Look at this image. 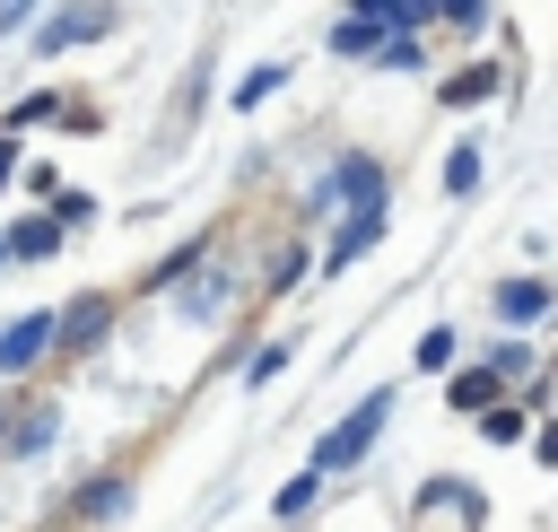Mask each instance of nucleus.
I'll return each instance as SVG.
<instances>
[{
  "mask_svg": "<svg viewBox=\"0 0 558 532\" xmlns=\"http://www.w3.org/2000/svg\"><path fill=\"white\" fill-rule=\"evenodd\" d=\"M0 244H9V262H52V253H61V227H52V218H26V227H9Z\"/></svg>",
  "mask_w": 558,
  "mask_h": 532,
  "instance_id": "nucleus-8",
  "label": "nucleus"
},
{
  "mask_svg": "<svg viewBox=\"0 0 558 532\" xmlns=\"http://www.w3.org/2000/svg\"><path fill=\"white\" fill-rule=\"evenodd\" d=\"M279 78H288V61H262V70H253V78H244V87H235V105H262V96H270V87H279Z\"/></svg>",
  "mask_w": 558,
  "mask_h": 532,
  "instance_id": "nucleus-16",
  "label": "nucleus"
},
{
  "mask_svg": "<svg viewBox=\"0 0 558 532\" xmlns=\"http://www.w3.org/2000/svg\"><path fill=\"white\" fill-rule=\"evenodd\" d=\"M26 9H35V0H0V35H9V26H26Z\"/></svg>",
  "mask_w": 558,
  "mask_h": 532,
  "instance_id": "nucleus-19",
  "label": "nucleus"
},
{
  "mask_svg": "<svg viewBox=\"0 0 558 532\" xmlns=\"http://www.w3.org/2000/svg\"><path fill=\"white\" fill-rule=\"evenodd\" d=\"M549 297H558L549 279H506V288H497V314H506V323H541Z\"/></svg>",
  "mask_w": 558,
  "mask_h": 532,
  "instance_id": "nucleus-7",
  "label": "nucleus"
},
{
  "mask_svg": "<svg viewBox=\"0 0 558 532\" xmlns=\"http://www.w3.org/2000/svg\"><path fill=\"white\" fill-rule=\"evenodd\" d=\"M384 70H418V44L410 35H384Z\"/></svg>",
  "mask_w": 558,
  "mask_h": 532,
  "instance_id": "nucleus-18",
  "label": "nucleus"
},
{
  "mask_svg": "<svg viewBox=\"0 0 558 532\" xmlns=\"http://www.w3.org/2000/svg\"><path fill=\"white\" fill-rule=\"evenodd\" d=\"M480 401L497 410V375H488V366H462V375H453V410H480Z\"/></svg>",
  "mask_w": 558,
  "mask_h": 532,
  "instance_id": "nucleus-14",
  "label": "nucleus"
},
{
  "mask_svg": "<svg viewBox=\"0 0 558 532\" xmlns=\"http://www.w3.org/2000/svg\"><path fill=\"white\" fill-rule=\"evenodd\" d=\"M357 9H366V17H384V35H410V26H418L436 0H357Z\"/></svg>",
  "mask_w": 558,
  "mask_h": 532,
  "instance_id": "nucleus-11",
  "label": "nucleus"
},
{
  "mask_svg": "<svg viewBox=\"0 0 558 532\" xmlns=\"http://www.w3.org/2000/svg\"><path fill=\"white\" fill-rule=\"evenodd\" d=\"M445 192H453V201H471V192H480V148H471V140L445 157Z\"/></svg>",
  "mask_w": 558,
  "mask_h": 532,
  "instance_id": "nucleus-13",
  "label": "nucleus"
},
{
  "mask_svg": "<svg viewBox=\"0 0 558 532\" xmlns=\"http://www.w3.org/2000/svg\"><path fill=\"white\" fill-rule=\"evenodd\" d=\"M375 44H384V17H366V9H349V17L331 26V52H340V61H349V52H375Z\"/></svg>",
  "mask_w": 558,
  "mask_h": 532,
  "instance_id": "nucleus-9",
  "label": "nucleus"
},
{
  "mask_svg": "<svg viewBox=\"0 0 558 532\" xmlns=\"http://www.w3.org/2000/svg\"><path fill=\"white\" fill-rule=\"evenodd\" d=\"M488 87H497V70H488V61H471V70H453V78H445V105H480Z\"/></svg>",
  "mask_w": 558,
  "mask_h": 532,
  "instance_id": "nucleus-12",
  "label": "nucleus"
},
{
  "mask_svg": "<svg viewBox=\"0 0 558 532\" xmlns=\"http://www.w3.org/2000/svg\"><path fill=\"white\" fill-rule=\"evenodd\" d=\"M384 410H392V392H366V401H357V410L314 445V471H323V480H331V471H357V462H366V445L384 436Z\"/></svg>",
  "mask_w": 558,
  "mask_h": 532,
  "instance_id": "nucleus-1",
  "label": "nucleus"
},
{
  "mask_svg": "<svg viewBox=\"0 0 558 532\" xmlns=\"http://www.w3.org/2000/svg\"><path fill=\"white\" fill-rule=\"evenodd\" d=\"M52 427H61V410H52V401H26V419H17V427H0V454H44V445H52Z\"/></svg>",
  "mask_w": 558,
  "mask_h": 532,
  "instance_id": "nucleus-6",
  "label": "nucleus"
},
{
  "mask_svg": "<svg viewBox=\"0 0 558 532\" xmlns=\"http://www.w3.org/2000/svg\"><path fill=\"white\" fill-rule=\"evenodd\" d=\"M0 262H9V244H0Z\"/></svg>",
  "mask_w": 558,
  "mask_h": 532,
  "instance_id": "nucleus-21",
  "label": "nucleus"
},
{
  "mask_svg": "<svg viewBox=\"0 0 558 532\" xmlns=\"http://www.w3.org/2000/svg\"><path fill=\"white\" fill-rule=\"evenodd\" d=\"M9 166H17V140H9V131H0V183H9Z\"/></svg>",
  "mask_w": 558,
  "mask_h": 532,
  "instance_id": "nucleus-20",
  "label": "nucleus"
},
{
  "mask_svg": "<svg viewBox=\"0 0 558 532\" xmlns=\"http://www.w3.org/2000/svg\"><path fill=\"white\" fill-rule=\"evenodd\" d=\"M279 375H288V340H279V349H262V358L244 366V384H279Z\"/></svg>",
  "mask_w": 558,
  "mask_h": 532,
  "instance_id": "nucleus-17",
  "label": "nucleus"
},
{
  "mask_svg": "<svg viewBox=\"0 0 558 532\" xmlns=\"http://www.w3.org/2000/svg\"><path fill=\"white\" fill-rule=\"evenodd\" d=\"M314 497H323V471H296V480L279 488V523H296V515H305Z\"/></svg>",
  "mask_w": 558,
  "mask_h": 532,
  "instance_id": "nucleus-15",
  "label": "nucleus"
},
{
  "mask_svg": "<svg viewBox=\"0 0 558 532\" xmlns=\"http://www.w3.org/2000/svg\"><path fill=\"white\" fill-rule=\"evenodd\" d=\"M105 323H113V297H70V305L52 314V349H96Z\"/></svg>",
  "mask_w": 558,
  "mask_h": 532,
  "instance_id": "nucleus-3",
  "label": "nucleus"
},
{
  "mask_svg": "<svg viewBox=\"0 0 558 532\" xmlns=\"http://www.w3.org/2000/svg\"><path fill=\"white\" fill-rule=\"evenodd\" d=\"M44 349H52V314H17V323L0 331V375H26Z\"/></svg>",
  "mask_w": 558,
  "mask_h": 532,
  "instance_id": "nucleus-4",
  "label": "nucleus"
},
{
  "mask_svg": "<svg viewBox=\"0 0 558 532\" xmlns=\"http://www.w3.org/2000/svg\"><path fill=\"white\" fill-rule=\"evenodd\" d=\"M375 227H384V209H357V218H349V227L331 235V270H349V262H357V253L375 244Z\"/></svg>",
  "mask_w": 558,
  "mask_h": 532,
  "instance_id": "nucleus-10",
  "label": "nucleus"
},
{
  "mask_svg": "<svg viewBox=\"0 0 558 532\" xmlns=\"http://www.w3.org/2000/svg\"><path fill=\"white\" fill-rule=\"evenodd\" d=\"M113 26H122L113 0H70V9H52V17L35 26V52H70V44H96V35H113Z\"/></svg>",
  "mask_w": 558,
  "mask_h": 532,
  "instance_id": "nucleus-2",
  "label": "nucleus"
},
{
  "mask_svg": "<svg viewBox=\"0 0 558 532\" xmlns=\"http://www.w3.org/2000/svg\"><path fill=\"white\" fill-rule=\"evenodd\" d=\"M323 192H340L349 209H384V174H375V157H340Z\"/></svg>",
  "mask_w": 558,
  "mask_h": 532,
  "instance_id": "nucleus-5",
  "label": "nucleus"
}]
</instances>
